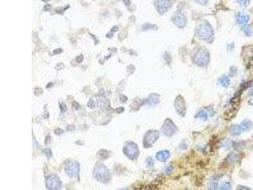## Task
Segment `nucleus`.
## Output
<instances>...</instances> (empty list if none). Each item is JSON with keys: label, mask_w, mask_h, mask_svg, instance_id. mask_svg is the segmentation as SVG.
Masks as SVG:
<instances>
[{"label": "nucleus", "mask_w": 253, "mask_h": 190, "mask_svg": "<svg viewBox=\"0 0 253 190\" xmlns=\"http://www.w3.org/2000/svg\"><path fill=\"white\" fill-rule=\"evenodd\" d=\"M93 175L96 179L103 183H108L111 179L110 170L103 164L101 163H98L96 165Z\"/></svg>", "instance_id": "obj_1"}, {"label": "nucleus", "mask_w": 253, "mask_h": 190, "mask_svg": "<svg viewBox=\"0 0 253 190\" xmlns=\"http://www.w3.org/2000/svg\"><path fill=\"white\" fill-rule=\"evenodd\" d=\"M210 60V54L206 49L200 48L196 51L193 56V62L199 66L208 65Z\"/></svg>", "instance_id": "obj_2"}, {"label": "nucleus", "mask_w": 253, "mask_h": 190, "mask_svg": "<svg viewBox=\"0 0 253 190\" xmlns=\"http://www.w3.org/2000/svg\"><path fill=\"white\" fill-rule=\"evenodd\" d=\"M197 34L201 39L208 41L213 37L214 31L211 25L208 22H204L199 25Z\"/></svg>", "instance_id": "obj_3"}, {"label": "nucleus", "mask_w": 253, "mask_h": 190, "mask_svg": "<svg viewBox=\"0 0 253 190\" xmlns=\"http://www.w3.org/2000/svg\"><path fill=\"white\" fill-rule=\"evenodd\" d=\"M252 128V124L249 120H244L240 124L232 125L230 128V131L233 136H237L242 132L247 131Z\"/></svg>", "instance_id": "obj_4"}, {"label": "nucleus", "mask_w": 253, "mask_h": 190, "mask_svg": "<svg viewBox=\"0 0 253 190\" xmlns=\"http://www.w3.org/2000/svg\"><path fill=\"white\" fill-rule=\"evenodd\" d=\"M123 151L125 155L132 160L136 159L139 155L138 147L134 142H129L126 143L123 147Z\"/></svg>", "instance_id": "obj_5"}, {"label": "nucleus", "mask_w": 253, "mask_h": 190, "mask_svg": "<svg viewBox=\"0 0 253 190\" xmlns=\"http://www.w3.org/2000/svg\"><path fill=\"white\" fill-rule=\"evenodd\" d=\"M46 186L48 189H59L62 186V181L56 174H50L46 179Z\"/></svg>", "instance_id": "obj_6"}, {"label": "nucleus", "mask_w": 253, "mask_h": 190, "mask_svg": "<svg viewBox=\"0 0 253 190\" xmlns=\"http://www.w3.org/2000/svg\"><path fill=\"white\" fill-rule=\"evenodd\" d=\"M159 138V132L157 131H149L144 136L143 145L145 148H149L155 143Z\"/></svg>", "instance_id": "obj_7"}, {"label": "nucleus", "mask_w": 253, "mask_h": 190, "mask_svg": "<svg viewBox=\"0 0 253 190\" xmlns=\"http://www.w3.org/2000/svg\"><path fill=\"white\" fill-rule=\"evenodd\" d=\"M65 170L69 176L75 177L78 175L80 171L79 164L76 161H70L66 164Z\"/></svg>", "instance_id": "obj_8"}, {"label": "nucleus", "mask_w": 253, "mask_h": 190, "mask_svg": "<svg viewBox=\"0 0 253 190\" xmlns=\"http://www.w3.org/2000/svg\"><path fill=\"white\" fill-rule=\"evenodd\" d=\"M172 0H154V5L156 9L160 14L167 12L172 6Z\"/></svg>", "instance_id": "obj_9"}, {"label": "nucleus", "mask_w": 253, "mask_h": 190, "mask_svg": "<svg viewBox=\"0 0 253 190\" xmlns=\"http://www.w3.org/2000/svg\"><path fill=\"white\" fill-rule=\"evenodd\" d=\"M162 132L166 136H172L174 135L176 131H177V128L174 125L170 120L167 119L165 120L164 124L162 127Z\"/></svg>", "instance_id": "obj_10"}, {"label": "nucleus", "mask_w": 253, "mask_h": 190, "mask_svg": "<svg viewBox=\"0 0 253 190\" xmlns=\"http://www.w3.org/2000/svg\"><path fill=\"white\" fill-rule=\"evenodd\" d=\"M213 114L214 110L213 108L208 107L199 110L196 115V117L205 121V120H207L210 117L213 116Z\"/></svg>", "instance_id": "obj_11"}, {"label": "nucleus", "mask_w": 253, "mask_h": 190, "mask_svg": "<svg viewBox=\"0 0 253 190\" xmlns=\"http://www.w3.org/2000/svg\"><path fill=\"white\" fill-rule=\"evenodd\" d=\"M173 22L178 27H184L187 23V19L181 12H176L173 17Z\"/></svg>", "instance_id": "obj_12"}, {"label": "nucleus", "mask_w": 253, "mask_h": 190, "mask_svg": "<svg viewBox=\"0 0 253 190\" xmlns=\"http://www.w3.org/2000/svg\"><path fill=\"white\" fill-rule=\"evenodd\" d=\"M175 107L179 115L182 116L185 115L186 108H185V104L184 98L181 96H178L177 98H176L175 102Z\"/></svg>", "instance_id": "obj_13"}, {"label": "nucleus", "mask_w": 253, "mask_h": 190, "mask_svg": "<svg viewBox=\"0 0 253 190\" xmlns=\"http://www.w3.org/2000/svg\"><path fill=\"white\" fill-rule=\"evenodd\" d=\"M236 20L241 25H246L249 20V17L248 14L243 12H239L236 15Z\"/></svg>", "instance_id": "obj_14"}, {"label": "nucleus", "mask_w": 253, "mask_h": 190, "mask_svg": "<svg viewBox=\"0 0 253 190\" xmlns=\"http://www.w3.org/2000/svg\"><path fill=\"white\" fill-rule=\"evenodd\" d=\"M170 157V153L167 150L160 151L156 153V159L160 161L165 162Z\"/></svg>", "instance_id": "obj_15"}, {"label": "nucleus", "mask_w": 253, "mask_h": 190, "mask_svg": "<svg viewBox=\"0 0 253 190\" xmlns=\"http://www.w3.org/2000/svg\"><path fill=\"white\" fill-rule=\"evenodd\" d=\"M218 83L222 87L227 88L230 85V79L226 75H223L219 78Z\"/></svg>", "instance_id": "obj_16"}, {"label": "nucleus", "mask_w": 253, "mask_h": 190, "mask_svg": "<svg viewBox=\"0 0 253 190\" xmlns=\"http://www.w3.org/2000/svg\"><path fill=\"white\" fill-rule=\"evenodd\" d=\"M110 152L108 151V150H101L98 151L97 156L98 157V158H100V159L105 160L108 158V157L110 156Z\"/></svg>", "instance_id": "obj_17"}, {"label": "nucleus", "mask_w": 253, "mask_h": 190, "mask_svg": "<svg viewBox=\"0 0 253 190\" xmlns=\"http://www.w3.org/2000/svg\"><path fill=\"white\" fill-rule=\"evenodd\" d=\"M159 102V100H158V96L156 94H152V96H151L148 99V102L149 105H156Z\"/></svg>", "instance_id": "obj_18"}, {"label": "nucleus", "mask_w": 253, "mask_h": 190, "mask_svg": "<svg viewBox=\"0 0 253 190\" xmlns=\"http://www.w3.org/2000/svg\"><path fill=\"white\" fill-rule=\"evenodd\" d=\"M243 30H244V33L246 35V36H250L252 34V29L251 28L250 26H249V25H244V29H243Z\"/></svg>", "instance_id": "obj_19"}, {"label": "nucleus", "mask_w": 253, "mask_h": 190, "mask_svg": "<svg viewBox=\"0 0 253 190\" xmlns=\"http://www.w3.org/2000/svg\"><path fill=\"white\" fill-rule=\"evenodd\" d=\"M229 160L232 163H235L238 160V156L235 153H231L229 155Z\"/></svg>", "instance_id": "obj_20"}, {"label": "nucleus", "mask_w": 253, "mask_h": 190, "mask_svg": "<svg viewBox=\"0 0 253 190\" xmlns=\"http://www.w3.org/2000/svg\"><path fill=\"white\" fill-rule=\"evenodd\" d=\"M43 152H44V155H46L47 158H50L51 157H52V155H53L52 151H51V150H50V148L44 149V150H43Z\"/></svg>", "instance_id": "obj_21"}, {"label": "nucleus", "mask_w": 253, "mask_h": 190, "mask_svg": "<svg viewBox=\"0 0 253 190\" xmlns=\"http://www.w3.org/2000/svg\"><path fill=\"white\" fill-rule=\"evenodd\" d=\"M221 189H231V185L229 182L223 183L221 186Z\"/></svg>", "instance_id": "obj_22"}, {"label": "nucleus", "mask_w": 253, "mask_h": 190, "mask_svg": "<svg viewBox=\"0 0 253 190\" xmlns=\"http://www.w3.org/2000/svg\"><path fill=\"white\" fill-rule=\"evenodd\" d=\"M146 165L148 167H152L154 165V160L152 158L149 157L146 159Z\"/></svg>", "instance_id": "obj_23"}, {"label": "nucleus", "mask_w": 253, "mask_h": 190, "mask_svg": "<svg viewBox=\"0 0 253 190\" xmlns=\"http://www.w3.org/2000/svg\"><path fill=\"white\" fill-rule=\"evenodd\" d=\"M238 3L239 4H241L242 6H248L249 3H250V0H237Z\"/></svg>", "instance_id": "obj_24"}, {"label": "nucleus", "mask_w": 253, "mask_h": 190, "mask_svg": "<svg viewBox=\"0 0 253 190\" xmlns=\"http://www.w3.org/2000/svg\"><path fill=\"white\" fill-rule=\"evenodd\" d=\"M87 107L89 108V109H94V108L95 107V103H94V100H92V99H90L89 100V101H88V103H87Z\"/></svg>", "instance_id": "obj_25"}, {"label": "nucleus", "mask_w": 253, "mask_h": 190, "mask_svg": "<svg viewBox=\"0 0 253 190\" xmlns=\"http://www.w3.org/2000/svg\"><path fill=\"white\" fill-rule=\"evenodd\" d=\"M60 109L61 112H62V113H65L66 111V110H67L66 105L65 103H60Z\"/></svg>", "instance_id": "obj_26"}, {"label": "nucleus", "mask_w": 253, "mask_h": 190, "mask_svg": "<svg viewBox=\"0 0 253 190\" xmlns=\"http://www.w3.org/2000/svg\"><path fill=\"white\" fill-rule=\"evenodd\" d=\"M69 8V7H67V8H65L64 9H63L62 8L58 7V8H57L55 10V12L57 13V14H58L63 15V13H64V12H65V11L66 10L67 8Z\"/></svg>", "instance_id": "obj_27"}, {"label": "nucleus", "mask_w": 253, "mask_h": 190, "mask_svg": "<svg viewBox=\"0 0 253 190\" xmlns=\"http://www.w3.org/2000/svg\"><path fill=\"white\" fill-rule=\"evenodd\" d=\"M72 106L73 109H74V110H79V108H80L79 103L78 102H77V101H73L72 104Z\"/></svg>", "instance_id": "obj_28"}, {"label": "nucleus", "mask_w": 253, "mask_h": 190, "mask_svg": "<svg viewBox=\"0 0 253 190\" xmlns=\"http://www.w3.org/2000/svg\"><path fill=\"white\" fill-rule=\"evenodd\" d=\"M63 132H64L63 130L61 129H60V128H58V129H55V130H54V134H55L56 135H61L62 134H63Z\"/></svg>", "instance_id": "obj_29"}, {"label": "nucleus", "mask_w": 253, "mask_h": 190, "mask_svg": "<svg viewBox=\"0 0 253 190\" xmlns=\"http://www.w3.org/2000/svg\"><path fill=\"white\" fill-rule=\"evenodd\" d=\"M51 141V136L50 135H47L45 138V140H44V144L46 145H48L50 143Z\"/></svg>", "instance_id": "obj_30"}, {"label": "nucleus", "mask_w": 253, "mask_h": 190, "mask_svg": "<svg viewBox=\"0 0 253 190\" xmlns=\"http://www.w3.org/2000/svg\"><path fill=\"white\" fill-rule=\"evenodd\" d=\"M173 170V167L172 166H168L165 168V172L166 174H170Z\"/></svg>", "instance_id": "obj_31"}, {"label": "nucleus", "mask_w": 253, "mask_h": 190, "mask_svg": "<svg viewBox=\"0 0 253 190\" xmlns=\"http://www.w3.org/2000/svg\"><path fill=\"white\" fill-rule=\"evenodd\" d=\"M195 1L201 5H206L208 2V0H195Z\"/></svg>", "instance_id": "obj_32"}, {"label": "nucleus", "mask_w": 253, "mask_h": 190, "mask_svg": "<svg viewBox=\"0 0 253 190\" xmlns=\"http://www.w3.org/2000/svg\"><path fill=\"white\" fill-rule=\"evenodd\" d=\"M83 59H84V56H83V55H79V56H77V57H76V58H75L76 61L78 63H81V62H82V60H83Z\"/></svg>", "instance_id": "obj_33"}, {"label": "nucleus", "mask_w": 253, "mask_h": 190, "mask_svg": "<svg viewBox=\"0 0 253 190\" xmlns=\"http://www.w3.org/2000/svg\"><path fill=\"white\" fill-rule=\"evenodd\" d=\"M51 6L50 5H46L44 6V11L48 12L51 10Z\"/></svg>", "instance_id": "obj_34"}, {"label": "nucleus", "mask_w": 253, "mask_h": 190, "mask_svg": "<svg viewBox=\"0 0 253 190\" xmlns=\"http://www.w3.org/2000/svg\"><path fill=\"white\" fill-rule=\"evenodd\" d=\"M217 186H218L217 183L216 182H213L212 184H211V188L210 189H216V188H217Z\"/></svg>", "instance_id": "obj_35"}, {"label": "nucleus", "mask_w": 253, "mask_h": 190, "mask_svg": "<svg viewBox=\"0 0 253 190\" xmlns=\"http://www.w3.org/2000/svg\"><path fill=\"white\" fill-rule=\"evenodd\" d=\"M62 52V50L61 48H58L56 50H54L53 51V54L54 55H57V54H60Z\"/></svg>", "instance_id": "obj_36"}, {"label": "nucleus", "mask_w": 253, "mask_h": 190, "mask_svg": "<svg viewBox=\"0 0 253 190\" xmlns=\"http://www.w3.org/2000/svg\"><path fill=\"white\" fill-rule=\"evenodd\" d=\"M120 100H121V101H122V102L125 103L127 100V98L125 96H124V95L121 94V95H120Z\"/></svg>", "instance_id": "obj_37"}, {"label": "nucleus", "mask_w": 253, "mask_h": 190, "mask_svg": "<svg viewBox=\"0 0 253 190\" xmlns=\"http://www.w3.org/2000/svg\"><path fill=\"white\" fill-rule=\"evenodd\" d=\"M116 111H117V113H121V112H123V111H124V108H123V107H118V109H117Z\"/></svg>", "instance_id": "obj_38"}, {"label": "nucleus", "mask_w": 253, "mask_h": 190, "mask_svg": "<svg viewBox=\"0 0 253 190\" xmlns=\"http://www.w3.org/2000/svg\"><path fill=\"white\" fill-rule=\"evenodd\" d=\"M118 27L117 26H114V27H113V28H112L111 29V32H110V33H112V34H113L114 33H115V32L118 31Z\"/></svg>", "instance_id": "obj_39"}, {"label": "nucleus", "mask_w": 253, "mask_h": 190, "mask_svg": "<svg viewBox=\"0 0 253 190\" xmlns=\"http://www.w3.org/2000/svg\"><path fill=\"white\" fill-rule=\"evenodd\" d=\"M123 3H125V4L126 5H129L130 4V0H123Z\"/></svg>", "instance_id": "obj_40"}, {"label": "nucleus", "mask_w": 253, "mask_h": 190, "mask_svg": "<svg viewBox=\"0 0 253 190\" xmlns=\"http://www.w3.org/2000/svg\"><path fill=\"white\" fill-rule=\"evenodd\" d=\"M52 86H53V82H49L48 84H47V88H50V87H51Z\"/></svg>", "instance_id": "obj_41"}, {"label": "nucleus", "mask_w": 253, "mask_h": 190, "mask_svg": "<svg viewBox=\"0 0 253 190\" xmlns=\"http://www.w3.org/2000/svg\"><path fill=\"white\" fill-rule=\"evenodd\" d=\"M249 94H250V95H253V86H252V88H251V90H250V91H249Z\"/></svg>", "instance_id": "obj_42"}, {"label": "nucleus", "mask_w": 253, "mask_h": 190, "mask_svg": "<svg viewBox=\"0 0 253 190\" xmlns=\"http://www.w3.org/2000/svg\"><path fill=\"white\" fill-rule=\"evenodd\" d=\"M41 1H43V2H46H46H48L50 0H41Z\"/></svg>", "instance_id": "obj_43"}]
</instances>
